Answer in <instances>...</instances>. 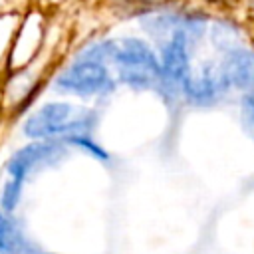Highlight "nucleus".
<instances>
[{"mask_svg": "<svg viewBox=\"0 0 254 254\" xmlns=\"http://www.w3.org/2000/svg\"><path fill=\"white\" fill-rule=\"evenodd\" d=\"M226 81L238 87L244 97H254V54L248 50L232 48L222 64Z\"/></svg>", "mask_w": 254, "mask_h": 254, "instance_id": "6", "label": "nucleus"}, {"mask_svg": "<svg viewBox=\"0 0 254 254\" xmlns=\"http://www.w3.org/2000/svg\"><path fill=\"white\" fill-rule=\"evenodd\" d=\"M0 254H32V246L16 220L0 212Z\"/></svg>", "mask_w": 254, "mask_h": 254, "instance_id": "7", "label": "nucleus"}, {"mask_svg": "<svg viewBox=\"0 0 254 254\" xmlns=\"http://www.w3.org/2000/svg\"><path fill=\"white\" fill-rule=\"evenodd\" d=\"M62 155H64V147L60 143H32V145L20 149L18 153H14V157L6 165V171L10 175V181L22 185L24 179L34 169H38L46 163H54Z\"/></svg>", "mask_w": 254, "mask_h": 254, "instance_id": "4", "label": "nucleus"}, {"mask_svg": "<svg viewBox=\"0 0 254 254\" xmlns=\"http://www.w3.org/2000/svg\"><path fill=\"white\" fill-rule=\"evenodd\" d=\"M242 121L246 131L254 137V97H244L242 101Z\"/></svg>", "mask_w": 254, "mask_h": 254, "instance_id": "9", "label": "nucleus"}, {"mask_svg": "<svg viewBox=\"0 0 254 254\" xmlns=\"http://www.w3.org/2000/svg\"><path fill=\"white\" fill-rule=\"evenodd\" d=\"M58 89L75 93V95H95L111 89L113 81L105 64L93 56L81 54L75 64H71L58 79Z\"/></svg>", "mask_w": 254, "mask_h": 254, "instance_id": "3", "label": "nucleus"}, {"mask_svg": "<svg viewBox=\"0 0 254 254\" xmlns=\"http://www.w3.org/2000/svg\"><path fill=\"white\" fill-rule=\"evenodd\" d=\"M93 123V115L87 109L69 103H46L24 123V133L32 139H48L58 135L77 137L85 135Z\"/></svg>", "mask_w": 254, "mask_h": 254, "instance_id": "2", "label": "nucleus"}, {"mask_svg": "<svg viewBox=\"0 0 254 254\" xmlns=\"http://www.w3.org/2000/svg\"><path fill=\"white\" fill-rule=\"evenodd\" d=\"M107 60H113L119 75L125 83L133 87H153L163 81L161 64L151 52V48L135 38H123L105 42Z\"/></svg>", "mask_w": 254, "mask_h": 254, "instance_id": "1", "label": "nucleus"}, {"mask_svg": "<svg viewBox=\"0 0 254 254\" xmlns=\"http://www.w3.org/2000/svg\"><path fill=\"white\" fill-rule=\"evenodd\" d=\"M20 189H22V185H20V183H14V181H8V183L4 185L0 202H2V206H4L8 212L16 208V204H18V200H20Z\"/></svg>", "mask_w": 254, "mask_h": 254, "instance_id": "8", "label": "nucleus"}, {"mask_svg": "<svg viewBox=\"0 0 254 254\" xmlns=\"http://www.w3.org/2000/svg\"><path fill=\"white\" fill-rule=\"evenodd\" d=\"M226 85H228V81H226L224 69L216 67L212 64H204L198 69H190L189 67V71H187V75L183 79L185 91L194 101H210Z\"/></svg>", "mask_w": 254, "mask_h": 254, "instance_id": "5", "label": "nucleus"}]
</instances>
